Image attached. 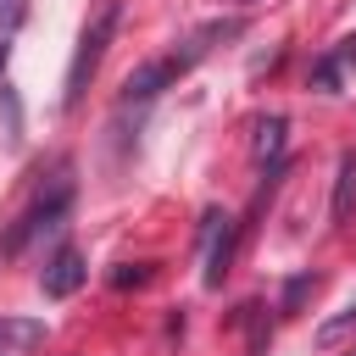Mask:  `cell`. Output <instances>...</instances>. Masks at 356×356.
Listing matches in <instances>:
<instances>
[{
	"label": "cell",
	"mask_w": 356,
	"mask_h": 356,
	"mask_svg": "<svg viewBox=\"0 0 356 356\" xmlns=\"http://www.w3.org/2000/svg\"><path fill=\"white\" fill-rule=\"evenodd\" d=\"M217 33H239V22H222V28H206L184 56H156V61H145V67H134L128 72V83H122V106H134V100H156L167 83H178L200 56H206V39H217Z\"/></svg>",
	"instance_id": "6da1fadb"
},
{
	"label": "cell",
	"mask_w": 356,
	"mask_h": 356,
	"mask_svg": "<svg viewBox=\"0 0 356 356\" xmlns=\"http://www.w3.org/2000/svg\"><path fill=\"white\" fill-rule=\"evenodd\" d=\"M111 33H117V6H100L95 22L78 33V50H72V67H67V89H61V106H67V111L83 100L89 78H95V67H100V56H106V44H111Z\"/></svg>",
	"instance_id": "7a4b0ae2"
},
{
	"label": "cell",
	"mask_w": 356,
	"mask_h": 356,
	"mask_svg": "<svg viewBox=\"0 0 356 356\" xmlns=\"http://www.w3.org/2000/svg\"><path fill=\"white\" fill-rule=\"evenodd\" d=\"M67 206H72V184H67V178H56V189H50V195H39V200H33V206H28V211L11 222V234H6V256H17V250L33 239V234L56 228V222L67 217Z\"/></svg>",
	"instance_id": "3957f363"
},
{
	"label": "cell",
	"mask_w": 356,
	"mask_h": 356,
	"mask_svg": "<svg viewBox=\"0 0 356 356\" xmlns=\"http://www.w3.org/2000/svg\"><path fill=\"white\" fill-rule=\"evenodd\" d=\"M83 278H89V267H83V256H78L72 245H61V250L44 261V273H39V284H44V295H50V300L78 295V289H83Z\"/></svg>",
	"instance_id": "277c9868"
},
{
	"label": "cell",
	"mask_w": 356,
	"mask_h": 356,
	"mask_svg": "<svg viewBox=\"0 0 356 356\" xmlns=\"http://www.w3.org/2000/svg\"><path fill=\"white\" fill-rule=\"evenodd\" d=\"M206 222H211V245H206V284L217 289V284L228 278V261H234V239H239V234H234V222H228V217H206Z\"/></svg>",
	"instance_id": "5b68a950"
},
{
	"label": "cell",
	"mask_w": 356,
	"mask_h": 356,
	"mask_svg": "<svg viewBox=\"0 0 356 356\" xmlns=\"http://www.w3.org/2000/svg\"><path fill=\"white\" fill-rule=\"evenodd\" d=\"M350 200H356V150L339 156V184H334V222L350 217Z\"/></svg>",
	"instance_id": "8992f818"
},
{
	"label": "cell",
	"mask_w": 356,
	"mask_h": 356,
	"mask_svg": "<svg viewBox=\"0 0 356 356\" xmlns=\"http://www.w3.org/2000/svg\"><path fill=\"white\" fill-rule=\"evenodd\" d=\"M284 156V117H267L256 134V161H278Z\"/></svg>",
	"instance_id": "52a82bcc"
},
{
	"label": "cell",
	"mask_w": 356,
	"mask_h": 356,
	"mask_svg": "<svg viewBox=\"0 0 356 356\" xmlns=\"http://www.w3.org/2000/svg\"><path fill=\"white\" fill-rule=\"evenodd\" d=\"M39 339V328L33 323H0V356H11V350H28Z\"/></svg>",
	"instance_id": "ba28073f"
},
{
	"label": "cell",
	"mask_w": 356,
	"mask_h": 356,
	"mask_svg": "<svg viewBox=\"0 0 356 356\" xmlns=\"http://www.w3.org/2000/svg\"><path fill=\"white\" fill-rule=\"evenodd\" d=\"M350 328H356V306H345V312H339V317H328V323H323V328H317V339H323V345H334V339H345V334H350Z\"/></svg>",
	"instance_id": "9c48e42d"
},
{
	"label": "cell",
	"mask_w": 356,
	"mask_h": 356,
	"mask_svg": "<svg viewBox=\"0 0 356 356\" xmlns=\"http://www.w3.org/2000/svg\"><path fill=\"white\" fill-rule=\"evenodd\" d=\"M22 22V0H0V28H17Z\"/></svg>",
	"instance_id": "30bf717a"
},
{
	"label": "cell",
	"mask_w": 356,
	"mask_h": 356,
	"mask_svg": "<svg viewBox=\"0 0 356 356\" xmlns=\"http://www.w3.org/2000/svg\"><path fill=\"white\" fill-rule=\"evenodd\" d=\"M0 67H6V44H0Z\"/></svg>",
	"instance_id": "8fae6325"
},
{
	"label": "cell",
	"mask_w": 356,
	"mask_h": 356,
	"mask_svg": "<svg viewBox=\"0 0 356 356\" xmlns=\"http://www.w3.org/2000/svg\"><path fill=\"white\" fill-rule=\"evenodd\" d=\"M350 356H356V350H350Z\"/></svg>",
	"instance_id": "7c38bea8"
}]
</instances>
